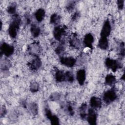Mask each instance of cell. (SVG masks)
<instances>
[{
	"label": "cell",
	"instance_id": "obj_1",
	"mask_svg": "<svg viewBox=\"0 0 125 125\" xmlns=\"http://www.w3.org/2000/svg\"><path fill=\"white\" fill-rule=\"evenodd\" d=\"M21 22V20L20 16L18 15H14L12 17V20L10 22L8 28V34L11 38H16Z\"/></svg>",
	"mask_w": 125,
	"mask_h": 125
},
{
	"label": "cell",
	"instance_id": "obj_2",
	"mask_svg": "<svg viewBox=\"0 0 125 125\" xmlns=\"http://www.w3.org/2000/svg\"><path fill=\"white\" fill-rule=\"evenodd\" d=\"M117 95L114 89H110L104 92L103 95V100L106 104H110L117 98Z\"/></svg>",
	"mask_w": 125,
	"mask_h": 125
},
{
	"label": "cell",
	"instance_id": "obj_3",
	"mask_svg": "<svg viewBox=\"0 0 125 125\" xmlns=\"http://www.w3.org/2000/svg\"><path fill=\"white\" fill-rule=\"evenodd\" d=\"M14 52V48L13 46L3 42L0 45V53L6 57L11 56Z\"/></svg>",
	"mask_w": 125,
	"mask_h": 125
},
{
	"label": "cell",
	"instance_id": "obj_4",
	"mask_svg": "<svg viewBox=\"0 0 125 125\" xmlns=\"http://www.w3.org/2000/svg\"><path fill=\"white\" fill-rule=\"evenodd\" d=\"M105 64L108 68L111 69L113 72H116L118 69L121 67V65L117 61L110 58L106 59Z\"/></svg>",
	"mask_w": 125,
	"mask_h": 125
},
{
	"label": "cell",
	"instance_id": "obj_5",
	"mask_svg": "<svg viewBox=\"0 0 125 125\" xmlns=\"http://www.w3.org/2000/svg\"><path fill=\"white\" fill-rule=\"evenodd\" d=\"M86 118L89 124L91 125H96L97 124V115L93 108H91L88 109Z\"/></svg>",
	"mask_w": 125,
	"mask_h": 125
},
{
	"label": "cell",
	"instance_id": "obj_6",
	"mask_svg": "<svg viewBox=\"0 0 125 125\" xmlns=\"http://www.w3.org/2000/svg\"><path fill=\"white\" fill-rule=\"evenodd\" d=\"M65 33V31L64 28L62 26H57L53 30L54 37L58 41H61L62 36L64 35Z\"/></svg>",
	"mask_w": 125,
	"mask_h": 125
},
{
	"label": "cell",
	"instance_id": "obj_7",
	"mask_svg": "<svg viewBox=\"0 0 125 125\" xmlns=\"http://www.w3.org/2000/svg\"><path fill=\"white\" fill-rule=\"evenodd\" d=\"M111 31V26L108 20H106L104 23L103 25L100 35L101 37H104L107 38L110 34Z\"/></svg>",
	"mask_w": 125,
	"mask_h": 125
},
{
	"label": "cell",
	"instance_id": "obj_8",
	"mask_svg": "<svg viewBox=\"0 0 125 125\" xmlns=\"http://www.w3.org/2000/svg\"><path fill=\"white\" fill-rule=\"evenodd\" d=\"M60 62L62 65L66 67H72L75 65L76 61L72 57H62L60 58Z\"/></svg>",
	"mask_w": 125,
	"mask_h": 125
},
{
	"label": "cell",
	"instance_id": "obj_9",
	"mask_svg": "<svg viewBox=\"0 0 125 125\" xmlns=\"http://www.w3.org/2000/svg\"><path fill=\"white\" fill-rule=\"evenodd\" d=\"M42 65V61L39 57L36 56L29 63V66L32 70H38Z\"/></svg>",
	"mask_w": 125,
	"mask_h": 125
},
{
	"label": "cell",
	"instance_id": "obj_10",
	"mask_svg": "<svg viewBox=\"0 0 125 125\" xmlns=\"http://www.w3.org/2000/svg\"><path fill=\"white\" fill-rule=\"evenodd\" d=\"M86 73L84 69H81L79 70L76 73V79L80 85H83L85 82Z\"/></svg>",
	"mask_w": 125,
	"mask_h": 125
},
{
	"label": "cell",
	"instance_id": "obj_11",
	"mask_svg": "<svg viewBox=\"0 0 125 125\" xmlns=\"http://www.w3.org/2000/svg\"><path fill=\"white\" fill-rule=\"evenodd\" d=\"M93 42L94 37L91 33H88L84 36L83 42L85 47L89 48H92Z\"/></svg>",
	"mask_w": 125,
	"mask_h": 125
},
{
	"label": "cell",
	"instance_id": "obj_12",
	"mask_svg": "<svg viewBox=\"0 0 125 125\" xmlns=\"http://www.w3.org/2000/svg\"><path fill=\"white\" fill-rule=\"evenodd\" d=\"M89 104L91 108L93 109L99 108L102 106V100L99 97L93 96L90 99Z\"/></svg>",
	"mask_w": 125,
	"mask_h": 125
},
{
	"label": "cell",
	"instance_id": "obj_13",
	"mask_svg": "<svg viewBox=\"0 0 125 125\" xmlns=\"http://www.w3.org/2000/svg\"><path fill=\"white\" fill-rule=\"evenodd\" d=\"M98 47L103 50H106L108 47V41L107 38L101 37L98 44Z\"/></svg>",
	"mask_w": 125,
	"mask_h": 125
},
{
	"label": "cell",
	"instance_id": "obj_14",
	"mask_svg": "<svg viewBox=\"0 0 125 125\" xmlns=\"http://www.w3.org/2000/svg\"><path fill=\"white\" fill-rule=\"evenodd\" d=\"M55 78L57 82H62L66 81L65 72L62 70L57 71L55 74Z\"/></svg>",
	"mask_w": 125,
	"mask_h": 125
},
{
	"label": "cell",
	"instance_id": "obj_15",
	"mask_svg": "<svg viewBox=\"0 0 125 125\" xmlns=\"http://www.w3.org/2000/svg\"><path fill=\"white\" fill-rule=\"evenodd\" d=\"M45 12L42 8L38 9L35 13V17L38 22H41L44 19Z\"/></svg>",
	"mask_w": 125,
	"mask_h": 125
},
{
	"label": "cell",
	"instance_id": "obj_16",
	"mask_svg": "<svg viewBox=\"0 0 125 125\" xmlns=\"http://www.w3.org/2000/svg\"><path fill=\"white\" fill-rule=\"evenodd\" d=\"M31 33L34 38L38 37L41 33V29L40 27L35 24H32L30 28Z\"/></svg>",
	"mask_w": 125,
	"mask_h": 125
},
{
	"label": "cell",
	"instance_id": "obj_17",
	"mask_svg": "<svg viewBox=\"0 0 125 125\" xmlns=\"http://www.w3.org/2000/svg\"><path fill=\"white\" fill-rule=\"evenodd\" d=\"M116 78L115 77L110 74H107L105 78V84L106 85H113L116 82Z\"/></svg>",
	"mask_w": 125,
	"mask_h": 125
},
{
	"label": "cell",
	"instance_id": "obj_18",
	"mask_svg": "<svg viewBox=\"0 0 125 125\" xmlns=\"http://www.w3.org/2000/svg\"><path fill=\"white\" fill-rule=\"evenodd\" d=\"M69 43L71 46L75 48H79L80 46V42L76 36H73V37L70 39Z\"/></svg>",
	"mask_w": 125,
	"mask_h": 125
},
{
	"label": "cell",
	"instance_id": "obj_19",
	"mask_svg": "<svg viewBox=\"0 0 125 125\" xmlns=\"http://www.w3.org/2000/svg\"><path fill=\"white\" fill-rule=\"evenodd\" d=\"M86 107H87V105L86 104H83L81 106V107H80V116L83 120H84L86 118L87 114L85 113Z\"/></svg>",
	"mask_w": 125,
	"mask_h": 125
},
{
	"label": "cell",
	"instance_id": "obj_20",
	"mask_svg": "<svg viewBox=\"0 0 125 125\" xmlns=\"http://www.w3.org/2000/svg\"><path fill=\"white\" fill-rule=\"evenodd\" d=\"M60 20V17L59 15L57 14H52L50 18V22L52 24H57L59 23Z\"/></svg>",
	"mask_w": 125,
	"mask_h": 125
},
{
	"label": "cell",
	"instance_id": "obj_21",
	"mask_svg": "<svg viewBox=\"0 0 125 125\" xmlns=\"http://www.w3.org/2000/svg\"><path fill=\"white\" fill-rule=\"evenodd\" d=\"M64 42H62L56 48L55 52L58 55H60L64 51Z\"/></svg>",
	"mask_w": 125,
	"mask_h": 125
},
{
	"label": "cell",
	"instance_id": "obj_22",
	"mask_svg": "<svg viewBox=\"0 0 125 125\" xmlns=\"http://www.w3.org/2000/svg\"><path fill=\"white\" fill-rule=\"evenodd\" d=\"M48 119L50 120V123L52 125H59L60 120L58 117L54 114H52L49 118Z\"/></svg>",
	"mask_w": 125,
	"mask_h": 125
},
{
	"label": "cell",
	"instance_id": "obj_23",
	"mask_svg": "<svg viewBox=\"0 0 125 125\" xmlns=\"http://www.w3.org/2000/svg\"><path fill=\"white\" fill-rule=\"evenodd\" d=\"M39 85L38 83L36 82H32L30 84V90L32 92H36L39 90Z\"/></svg>",
	"mask_w": 125,
	"mask_h": 125
},
{
	"label": "cell",
	"instance_id": "obj_24",
	"mask_svg": "<svg viewBox=\"0 0 125 125\" xmlns=\"http://www.w3.org/2000/svg\"><path fill=\"white\" fill-rule=\"evenodd\" d=\"M65 76H66V81H68L69 82H73L74 80V77L73 74L70 71H66L65 72Z\"/></svg>",
	"mask_w": 125,
	"mask_h": 125
},
{
	"label": "cell",
	"instance_id": "obj_25",
	"mask_svg": "<svg viewBox=\"0 0 125 125\" xmlns=\"http://www.w3.org/2000/svg\"><path fill=\"white\" fill-rule=\"evenodd\" d=\"M29 110H30V112L34 115H36L38 113V106L35 103H33L29 105Z\"/></svg>",
	"mask_w": 125,
	"mask_h": 125
},
{
	"label": "cell",
	"instance_id": "obj_26",
	"mask_svg": "<svg viewBox=\"0 0 125 125\" xmlns=\"http://www.w3.org/2000/svg\"><path fill=\"white\" fill-rule=\"evenodd\" d=\"M30 50L32 54H33L35 56H37L36 55V53L38 52L40 50L39 46L37 44H32L31 47H30Z\"/></svg>",
	"mask_w": 125,
	"mask_h": 125
},
{
	"label": "cell",
	"instance_id": "obj_27",
	"mask_svg": "<svg viewBox=\"0 0 125 125\" xmlns=\"http://www.w3.org/2000/svg\"><path fill=\"white\" fill-rule=\"evenodd\" d=\"M61 95L59 93L55 92L52 93L50 96V100L52 101H56L60 99Z\"/></svg>",
	"mask_w": 125,
	"mask_h": 125
},
{
	"label": "cell",
	"instance_id": "obj_28",
	"mask_svg": "<svg viewBox=\"0 0 125 125\" xmlns=\"http://www.w3.org/2000/svg\"><path fill=\"white\" fill-rule=\"evenodd\" d=\"M16 6L14 4H12L9 5L8 7H7V12L8 13H9L10 14H14L16 12Z\"/></svg>",
	"mask_w": 125,
	"mask_h": 125
},
{
	"label": "cell",
	"instance_id": "obj_29",
	"mask_svg": "<svg viewBox=\"0 0 125 125\" xmlns=\"http://www.w3.org/2000/svg\"><path fill=\"white\" fill-rule=\"evenodd\" d=\"M124 0H117V6H118V9H120V10H122L123 7H124Z\"/></svg>",
	"mask_w": 125,
	"mask_h": 125
},
{
	"label": "cell",
	"instance_id": "obj_30",
	"mask_svg": "<svg viewBox=\"0 0 125 125\" xmlns=\"http://www.w3.org/2000/svg\"><path fill=\"white\" fill-rule=\"evenodd\" d=\"M67 111H68L69 113L70 114V115H73L74 114V110H73V107H72V106L71 105H68V106H67Z\"/></svg>",
	"mask_w": 125,
	"mask_h": 125
},
{
	"label": "cell",
	"instance_id": "obj_31",
	"mask_svg": "<svg viewBox=\"0 0 125 125\" xmlns=\"http://www.w3.org/2000/svg\"><path fill=\"white\" fill-rule=\"evenodd\" d=\"M74 3L70 2L67 5L66 8L68 11H71L74 8Z\"/></svg>",
	"mask_w": 125,
	"mask_h": 125
},
{
	"label": "cell",
	"instance_id": "obj_32",
	"mask_svg": "<svg viewBox=\"0 0 125 125\" xmlns=\"http://www.w3.org/2000/svg\"><path fill=\"white\" fill-rule=\"evenodd\" d=\"M6 113V109L5 107L3 106L1 109V113H0V116L2 117V116H4Z\"/></svg>",
	"mask_w": 125,
	"mask_h": 125
},
{
	"label": "cell",
	"instance_id": "obj_33",
	"mask_svg": "<svg viewBox=\"0 0 125 125\" xmlns=\"http://www.w3.org/2000/svg\"><path fill=\"white\" fill-rule=\"evenodd\" d=\"M78 16H79V14H78V13H75V14H74V15H73V16L72 20H75V19L78 17Z\"/></svg>",
	"mask_w": 125,
	"mask_h": 125
}]
</instances>
